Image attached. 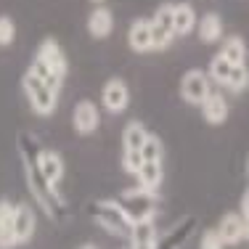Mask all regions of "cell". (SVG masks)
I'll return each mask as SVG.
<instances>
[{"mask_svg":"<svg viewBox=\"0 0 249 249\" xmlns=\"http://www.w3.org/2000/svg\"><path fill=\"white\" fill-rule=\"evenodd\" d=\"M220 56L231 64H247V43L239 35H231L220 43Z\"/></svg>","mask_w":249,"mask_h":249,"instance_id":"obj_22","label":"cell"},{"mask_svg":"<svg viewBox=\"0 0 249 249\" xmlns=\"http://www.w3.org/2000/svg\"><path fill=\"white\" fill-rule=\"evenodd\" d=\"M21 88H24V96L29 101L35 114L40 117H51L58 106V90H53L51 85H45L37 74H32L27 69L24 77H21Z\"/></svg>","mask_w":249,"mask_h":249,"instance_id":"obj_1","label":"cell"},{"mask_svg":"<svg viewBox=\"0 0 249 249\" xmlns=\"http://www.w3.org/2000/svg\"><path fill=\"white\" fill-rule=\"evenodd\" d=\"M162 157H164V146H162V141H159V135L149 133L143 141V146H141V159H143V162H162Z\"/></svg>","mask_w":249,"mask_h":249,"instance_id":"obj_23","label":"cell"},{"mask_svg":"<svg viewBox=\"0 0 249 249\" xmlns=\"http://www.w3.org/2000/svg\"><path fill=\"white\" fill-rule=\"evenodd\" d=\"M141 151H122V170L127 175H135L138 173V167H141Z\"/></svg>","mask_w":249,"mask_h":249,"instance_id":"obj_27","label":"cell"},{"mask_svg":"<svg viewBox=\"0 0 249 249\" xmlns=\"http://www.w3.org/2000/svg\"><path fill=\"white\" fill-rule=\"evenodd\" d=\"M90 215L93 220H96L104 231H109V233L114 236H127L130 233V223L127 217H124V212L120 210V204L111 199H104V201H93L90 204Z\"/></svg>","mask_w":249,"mask_h":249,"instance_id":"obj_4","label":"cell"},{"mask_svg":"<svg viewBox=\"0 0 249 249\" xmlns=\"http://www.w3.org/2000/svg\"><path fill=\"white\" fill-rule=\"evenodd\" d=\"M29 72H32V74H37L40 80L45 82V85H51V88H53V90H61V82H64V80H61V77H56V74H53V72H51L48 67H45L43 61H37V58H35V61L29 64Z\"/></svg>","mask_w":249,"mask_h":249,"instance_id":"obj_24","label":"cell"},{"mask_svg":"<svg viewBox=\"0 0 249 249\" xmlns=\"http://www.w3.org/2000/svg\"><path fill=\"white\" fill-rule=\"evenodd\" d=\"M201 117H204L207 124H223L228 120V101H225L223 93L212 90L210 96L201 101Z\"/></svg>","mask_w":249,"mask_h":249,"instance_id":"obj_15","label":"cell"},{"mask_svg":"<svg viewBox=\"0 0 249 249\" xmlns=\"http://www.w3.org/2000/svg\"><path fill=\"white\" fill-rule=\"evenodd\" d=\"M207 77L215 80L217 85L228 88L233 93H241L249 88V72H247V64H231L217 53L215 58L210 61V69H207Z\"/></svg>","mask_w":249,"mask_h":249,"instance_id":"obj_3","label":"cell"},{"mask_svg":"<svg viewBox=\"0 0 249 249\" xmlns=\"http://www.w3.org/2000/svg\"><path fill=\"white\" fill-rule=\"evenodd\" d=\"M239 215L244 217V220H249V188L241 194V212H239Z\"/></svg>","mask_w":249,"mask_h":249,"instance_id":"obj_28","label":"cell"},{"mask_svg":"<svg viewBox=\"0 0 249 249\" xmlns=\"http://www.w3.org/2000/svg\"><path fill=\"white\" fill-rule=\"evenodd\" d=\"M14 204L11 201H0V249H14Z\"/></svg>","mask_w":249,"mask_h":249,"instance_id":"obj_20","label":"cell"},{"mask_svg":"<svg viewBox=\"0 0 249 249\" xmlns=\"http://www.w3.org/2000/svg\"><path fill=\"white\" fill-rule=\"evenodd\" d=\"M82 249H96V247H82Z\"/></svg>","mask_w":249,"mask_h":249,"instance_id":"obj_31","label":"cell"},{"mask_svg":"<svg viewBox=\"0 0 249 249\" xmlns=\"http://www.w3.org/2000/svg\"><path fill=\"white\" fill-rule=\"evenodd\" d=\"M93 3H104V0H93Z\"/></svg>","mask_w":249,"mask_h":249,"instance_id":"obj_32","label":"cell"},{"mask_svg":"<svg viewBox=\"0 0 249 249\" xmlns=\"http://www.w3.org/2000/svg\"><path fill=\"white\" fill-rule=\"evenodd\" d=\"M35 164H37V173L45 180V186L58 191V183H61V178H64L61 154L53 151V149H43V151H37V157H35Z\"/></svg>","mask_w":249,"mask_h":249,"instance_id":"obj_7","label":"cell"},{"mask_svg":"<svg viewBox=\"0 0 249 249\" xmlns=\"http://www.w3.org/2000/svg\"><path fill=\"white\" fill-rule=\"evenodd\" d=\"M101 114H98V106L93 101H80L72 111V124L80 135H93L98 130Z\"/></svg>","mask_w":249,"mask_h":249,"instance_id":"obj_10","label":"cell"},{"mask_svg":"<svg viewBox=\"0 0 249 249\" xmlns=\"http://www.w3.org/2000/svg\"><path fill=\"white\" fill-rule=\"evenodd\" d=\"M215 231L220 233L225 247H233V244H239V241H244V217H241L239 212H225Z\"/></svg>","mask_w":249,"mask_h":249,"instance_id":"obj_12","label":"cell"},{"mask_svg":"<svg viewBox=\"0 0 249 249\" xmlns=\"http://www.w3.org/2000/svg\"><path fill=\"white\" fill-rule=\"evenodd\" d=\"M212 93V85H210V77H207L201 69H188L180 80V96L186 104L191 106H201V101Z\"/></svg>","mask_w":249,"mask_h":249,"instance_id":"obj_6","label":"cell"},{"mask_svg":"<svg viewBox=\"0 0 249 249\" xmlns=\"http://www.w3.org/2000/svg\"><path fill=\"white\" fill-rule=\"evenodd\" d=\"M135 180H138V188H143L149 194H157L162 180H164L162 162H141L138 173H135Z\"/></svg>","mask_w":249,"mask_h":249,"instance_id":"obj_16","label":"cell"},{"mask_svg":"<svg viewBox=\"0 0 249 249\" xmlns=\"http://www.w3.org/2000/svg\"><path fill=\"white\" fill-rule=\"evenodd\" d=\"M199 249H225V244H223L220 233H217L215 228H210V231H204V233H201Z\"/></svg>","mask_w":249,"mask_h":249,"instance_id":"obj_26","label":"cell"},{"mask_svg":"<svg viewBox=\"0 0 249 249\" xmlns=\"http://www.w3.org/2000/svg\"><path fill=\"white\" fill-rule=\"evenodd\" d=\"M35 210L29 204H14V239H16V247L19 244H27L29 239L35 236Z\"/></svg>","mask_w":249,"mask_h":249,"instance_id":"obj_11","label":"cell"},{"mask_svg":"<svg viewBox=\"0 0 249 249\" xmlns=\"http://www.w3.org/2000/svg\"><path fill=\"white\" fill-rule=\"evenodd\" d=\"M127 45L135 53H149L151 51V27L149 19H135L127 29Z\"/></svg>","mask_w":249,"mask_h":249,"instance_id":"obj_18","label":"cell"},{"mask_svg":"<svg viewBox=\"0 0 249 249\" xmlns=\"http://www.w3.org/2000/svg\"><path fill=\"white\" fill-rule=\"evenodd\" d=\"M146 135H149V130H146L138 120L127 122L124 130H122V151H141Z\"/></svg>","mask_w":249,"mask_h":249,"instance_id":"obj_21","label":"cell"},{"mask_svg":"<svg viewBox=\"0 0 249 249\" xmlns=\"http://www.w3.org/2000/svg\"><path fill=\"white\" fill-rule=\"evenodd\" d=\"M117 204H120V210L124 212V217H127L130 223L154 220V215H157V194H149L138 186L122 191L120 199H117Z\"/></svg>","mask_w":249,"mask_h":249,"instance_id":"obj_2","label":"cell"},{"mask_svg":"<svg viewBox=\"0 0 249 249\" xmlns=\"http://www.w3.org/2000/svg\"><path fill=\"white\" fill-rule=\"evenodd\" d=\"M196 32H199V40L207 43V45L220 43L223 40V19H220V14H204L196 21Z\"/></svg>","mask_w":249,"mask_h":249,"instance_id":"obj_19","label":"cell"},{"mask_svg":"<svg viewBox=\"0 0 249 249\" xmlns=\"http://www.w3.org/2000/svg\"><path fill=\"white\" fill-rule=\"evenodd\" d=\"M151 27V51H164L170 48L175 32H173V3H164L157 8V14L149 19Z\"/></svg>","mask_w":249,"mask_h":249,"instance_id":"obj_5","label":"cell"},{"mask_svg":"<svg viewBox=\"0 0 249 249\" xmlns=\"http://www.w3.org/2000/svg\"><path fill=\"white\" fill-rule=\"evenodd\" d=\"M101 104H104V109L109 111V114H122L130 106V90H127V85H124V80L111 77L104 85V90H101Z\"/></svg>","mask_w":249,"mask_h":249,"instance_id":"obj_8","label":"cell"},{"mask_svg":"<svg viewBox=\"0 0 249 249\" xmlns=\"http://www.w3.org/2000/svg\"><path fill=\"white\" fill-rule=\"evenodd\" d=\"M35 58H37V61H43L45 67H48L56 77H61V80H64V77H67V72H69L67 56H64L61 45H58L53 37H48V40H43V43H40V48H37V53H35Z\"/></svg>","mask_w":249,"mask_h":249,"instance_id":"obj_9","label":"cell"},{"mask_svg":"<svg viewBox=\"0 0 249 249\" xmlns=\"http://www.w3.org/2000/svg\"><path fill=\"white\" fill-rule=\"evenodd\" d=\"M244 239L249 241V220H244Z\"/></svg>","mask_w":249,"mask_h":249,"instance_id":"obj_29","label":"cell"},{"mask_svg":"<svg viewBox=\"0 0 249 249\" xmlns=\"http://www.w3.org/2000/svg\"><path fill=\"white\" fill-rule=\"evenodd\" d=\"M111 29H114V14H111L109 8L98 5L96 11H90V16H88V32H90L93 37L104 40L111 35Z\"/></svg>","mask_w":249,"mask_h":249,"instance_id":"obj_17","label":"cell"},{"mask_svg":"<svg viewBox=\"0 0 249 249\" xmlns=\"http://www.w3.org/2000/svg\"><path fill=\"white\" fill-rule=\"evenodd\" d=\"M14 37H16V24H14V19L11 16H0V45H11L14 43Z\"/></svg>","mask_w":249,"mask_h":249,"instance_id":"obj_25","label":"cell"},{"mask_svg":"<svg viewBox=\"0 0 249 249\" xmlns=\"http://www.w3.org/2000/svg\"><path fill=\"white\" fill-rule=\"evenodd\" d=\"M247 175H249V154H247Z\"/></svg>","mask_w":249,"mask_h":249,"instance_id":"obj_30","label":"cell"},{"mask_svg":"<svg viewBox=\"0 0 249 249\" xmlns=\"http://www.w3.org/2000/svg\"><path fill=\"white\" fill-rule=\"evenodd\" d=\"M127 239H130V249H157L159 236H157V228H154V220L133 223Z\"/></svg>","mask_w":249,"mask_h":249,"instance_id":"obj_13","label":"cell"},{"mask_svg":"<svg viewBox=\"0 0 249 249\" xmlns=\"http://www.w3.org/2000/svg\"><path fill=\"white\" fill-rule=\"evenodd\" d=\"M196 11H194V5L188 3H173V32L175 37H186V35H191L194 29H196Z\"/></svg>","mask_w":249,"mask_h":249,"instance_id":"obj_14","label":"cell"}]
</instances>
